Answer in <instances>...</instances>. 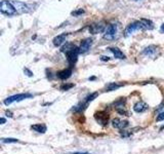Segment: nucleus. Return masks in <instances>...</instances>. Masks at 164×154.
<instances>
[{
    "mask_svg": "<svg viewBox=\"0 0 164 154\" xmlns=\"http://www.w3.org/2000/svg\"><path fill=\"white\" fill-rule=\"evenodd\" d=\"M143 54L149 56V58H156L159 54V48L156 45H150V46L146 47L143 51Z\"/></svg>",
    "mask_w": 164,
    "mask_h": 154,
    "instance_id": "nucleus-8",
    "label": "nucleus"
},
{
    "mask_svg": "<svg viewBox=\"0 0 164 154\" xmlns=\"http://www.w3.org/2000/svg\"><path fill=\"white\" fill-rule=\"evenodd\" d=\"M74 86V84L73 83H64V84H62L61 85V87H60V89L61 91H69L70 88H72Z\"/></svg>",
    "mask_w": 164,
    "mask_h": 154,
    "instance_id": "nucleus-20",
    "label": "nucleus"
},
{
    "mask_svg": "<svg viewBox=\"0 0 164 154\" xmlns=\"http://www.w3.org/2000/svg\"><path fill=\"white\" fill-rule=\"evenodd\" d=\"M66 33H64V34H61V35H58L56 37H54V40H52V42H54V46H61L62 44H64L65 42H66V37H67Z\"/></svg>",
    "mask_w": 164,
    "mask_h": 154,
    "instance_id": "nucleus-13",
    "label": "nucleus"
},
{
    "mask_svg": "<svg viewBox=\"0 0 164 154\" xmlns=\"http://www.w3.org/2000/svg\"><path fill=\"white\" fill-rule=\"evenodd\" d=\"M74 154H87V153H74Z\"/></svg>",
    "mask_w": 164,
    "mask_h": 154,
    "instance_id": "nucleus-29",
    "label": "nucleus"
},
{
    "mask_svg": "<svg viewBox=\"0 0 164 154\" xmlns=\"http://www.w3.org/2000/svg\"><path fill=\"white\" fill-rule=\"evenodd\" d=\"M0 10H1L3 15H15V13H17L15 6L12 5V3L10 1H7V0H2L1 1V3H0Z\"/></svg>",
    "mask_w": 164,
    "mask_h": 154,
    "instance_id": "nucleus-4",
    "label": "nucleus"
},
{
    "mask_svg": "<svg viewBox=\"0 0 164 154\" xmlns=\"http://www.w3.org/2000/svg\"><path fill=\"white\" fill-rule=\"evenodd\" d=\"M112 124L113 126L116 127V128L122 130V128H125L126 126H128V121H126V120H121L119 119V118H115V119H113Z\"/></svg>",
    "mask_w": 164,
    "mask_h": 154,
    "instance_id": "nucleus-12",
    "label": "nucleus"
},
{
    "mask_svg": "<svg viewBox=\"0 0 164 154\" xmlns=\"http://www.w3.org/2000/svg\"><path fill=\"white\" fill-rule=\"evenodd\" d=\"M98 93H90V95H88L87 97H86V98L82 101V102L79 103L77 106H75L72 110L75 111V112H80V111H83L84 109H85V108L88 106V104H89L91 101H93L94 99L96 98V97H98Z\"/></svg>",
    "mask_w": 164,
    "mask_h": 154,
    "instance_id": "nucleus-5",
    "label": "nucleus"
},
{
    "mask_svg": "<svg viewBox=\"0 0 164 154\" xmlns=\"http://www.w3.org/2000/svg\"><path fill=\"white\" fill-rule=\"evenodd\" d=\"M148 105L146 104L145 102H137V104H135V106H133V110L135 111V112L137 113H143L145 112L146 110H148Z\"/></svg>",
    "mask_w": 164,
    "mask_h": 154,
    "instance_id": "nucleus-14",
    "label": "nucleus"
},
{
    "mask_svg": "<svg viewBox=\"0 0 164 154\" xmlns=\"http://www.w3.org/2000/svg\"><path fill=\"white\" fill-rule=\"evenodd\" d=\"M94 118L98 123H100L102 125L108 124V120H109V114L105 111H100V112L96 113Z\"/></svg>",
    "mask_w": 164,
    "mask_h": 154,
    "instance_id": "nucleus-9",
    "label": "nucleus"
},
{
    "mask_svg": "<svg viewBox=\"0 0 164 154\" xmlns=\"http://www.w3.org/2000/svg\"><path fill=\"white\" fill-rule=\"evenodd\" d=\"M104 39L106 40H114L119 35V26L117 24H109L104 32Z\"/></svg>",
    "mask_w": 164,
    "mask_h": 154,
    "instance_id": "nucleus-2",
    "label": "nucleus"
},
{
    "mask_svg": "<svg viewBox=\"0 0 164 154\" xmlns=\"http://www.w3.org/2000/svg\"><path fill=\"white\" fill-rule=\"evenodd\" d=\"M91 45H92V39L91 38H86V39L82 40L79 46V52L80 54H86L89 49H90Z\"/></svg>",
    "mask_w": 164,
    "mask_h": 154,
    "instance_id": "nucleus-10",
    "label": "nucleus"
},
{
    "mask_svg": "<svg viewBox=\"0 0 164 154\" xmlns=\"http://www.w3.org/2000/svg\"><path fill=\"white\" fill-rule=\"evenodd\" d=\"M2 143H17L19 140L17 139H12V138H8V139H2L1 140Z\"/></svg>",
    "mask_w": 164,
    "mask_h": 154,
    "instance_id": "nucleus-21",
    "label": "nucleus"
},
{
    "mask_svg": "<svg viewBox=\"0 0 164 154\" xmlns=\"http://www.w3.org/2000/svg\"><path fill=\"white\" fill-rule=\"evenodd\" d=\"M121 86V84H117V83H110L107 85V91H115L117 88H119Z\"/></svg>",
    "mask_w": 164,
    "mask_h": 154,
    "instance_id": "nucleus-19",
    "label": "nucleus"
},
{
    "mask_svg": "<svg viewBox=\"0 0 164 154\" xmlns=\"http://www.w3.org/2000/svg\"><path fill=\"white\" fill-rule=\"evenodd\" d=\"M106 27L105 25H103V23H100V24H93L89 27V32L91 34H98L100 32H105Z\"/></svg>",
    "mask_w": 164,
    "mask_h": 154,
    "instance_id": "nucleus-11",
    "label": "nucleus"
},
{
    "mask_svg": "<svg viewBox=\"0 0 164 154\" xmlns=\"http://www.w3.org/2000/svg\"><path fill=\"white\" fill-rule=\"evenodd\" d=\"M82 13H84V10L82 9V8H79V9L72 11V15H74V17H79V15H82Z\"/></svg>",
    "mask_w": 164,
    "mask_h": 154,
    "instance_id": "nucleus-22",
    "label": "nucleus"
},
{
    "mask_svg": "<svg viewBox=\"0 0 164 154\" xmlns=\"http://www.w3.org/2000/svg\"><path fill=\"white\" fill-rule=\"evenodd\" d=\"M5 121H6V120H5V118H1V124H4Z\"/></svg>",
    "mask_w": 164,
    "mask_h": 154,
    "instance_id": "nucleus-28",
    "label": "nucleus"
},
{
    "mask_svg": "<svg viewBox=\"0 0 164 154\" xmlns=\"http://www.w3.org/2000/svg\"><path fill=\"white\" fill-rule=\"evenodd\" d=\"M12 3V5L15 6V10H17V13H27L30 11V5L27 3L24 2H20V1H15V0H12L10 1Z\"/></svg>",
    "mask_w": 164,
    "mask_h": 154,
    "instance_id": "nucleus-7",
    "label": "nucleus"
},
{
    "mask_svg": "<svg viewBox=\"0 0 164 154\" xmlns=\"http://www.w3.org/2000/svg\"><path fill=\"white\" fill-rule=\"evenodd\" d=\"M156 120H157V121H162V120H164V112L160 113V114L157 116Z\"/></svg>",
    "mask_w": 164,
    "mask_h": 154,
    "instance_id": "nucleus-23",
    "label": "nucleus"
},
{
    "mask_svg": "<svg viewBox=\"0 0 164 154\" xmlns=\"http://www.w3.org/2000/svg\"><path fill=\"white\" fill-rule=\"evenodd\" d=\"M160 31L162 32V33H164V24L161 25V28H160Z\"/></svg>",
    "mask_w": 164,
    "mask_h": 154,
    "instance_id": "nucleus-27",
    "label": "nucleus"
},
{
    "mask_svg": "<svg viewBox=\"0 0 164 154\" xmlns=\"http://www.w3.org/2000/svg\"><path fill=\"white\" fill-rule=\"evenodd\" d=\"M143 30H146L144 23L142 21H137V22H133L131 24H129L127 27L125 28L124 30V36L125 37H129L130 35H132L135 32L137 31H143Z\"/></svg>",
    "mask_w": 164,
    "mask_h": 154,
    "instance_id": "nucleus-3",
    "label": "nucleus"
},
{
    "mask_svg": "<svg viewBox=\"0 0 164 154\" xmlns=\"http://www.w3.org/2000/svg\"><path fill=\"white\" fill-rule=\"evenodd\" d=\"M6 116H8V117H12V113L10 112V111H6Z\"/></svg>",
    "mask_w": 164,
    "mask_h": 154,
    "instance_id": "nucleus-26",
    "label": "nucleus"
},
{
    "mask_svg": "<svg viewBox=\"0 0 164 154\" xmlns=\"http://www.w3.org/2000/svg\"><path fill=\"white\" fill-rule=\"evenodd\" d=\"M141 21L144 23L145 27H146V30H152L153 28H154V24H153L152 21L147 20V19H142Z\"/></svg>",
    "mask_w": 164,
    "mask_h": 154,
    "instance_id": "nucleus-18",
    "label": "nucleus"
},
{
    "mask_svg": "<svg viewBox=\"0 0 164 154\" xmlns=\"http://www.w3.org/2000/svg\"><path fill=\"white\" fill-rule=\"evenodd\" d=\"M71 75H72V69H65V70H62V71L58 72V74H56V76L60 79H62V80H66Z\"/></svg>",
    "mask_w": 164,
    "mask_h": 154,
    "instance_id": "nucleus-15",
    "label": "nucleus"
},
{
    "mask_svg": "<svg viewBox=\"0 0 164 154\" xmlns=\"http://www.w3.org/2000/svg\"><path fill=\"white\" fill-rule=\"evenodd\" d=\"M61 50L66 54L67 60H68V63L70 64V66H74L76 64L77 60H78V54H80L79 52V47L74 45L73 43H69L68 42L62 47Z\"/></svg>",
    "mask_w": 164,
    "mask_h": 154,
    "instance_id": "nucleus-1",
    "label": "nucleus"
},
{
    "mask_svg": "<svg viewBox=\"0 0 164 154\" xmlns=\"http://www.w3.org/2000/svg\"><path fill=\"white\" fill-rule=\"evenodd\" d=\"M109 49H110V51H112L113 54H114V56H115L116 59L124 60L125 58H126V56H125V54H123L122 51L118 48V47H110Z\"/></svg>",
    "mask_w": 164,
    "mask_h": 154,
    "instance_id": "nucleus-16",
    "label": "nucleus"
},
{
    "mask_svg": "<svg viewBox=\"0 0 164 154\" xmlns=\"http://www.w3.org/2000/svg\"><path fill=\"white\" fill-rule=\"evenodd\" d=\"M24 72H25V73H26V74H27V75L29 76V77H32V76H33V73H32V72H31V71H30L29 69L25 68V69H24Z\"/></svg>",
    "mask_w": 164,
    "mask_h": 154,
    "instance_id": "nucleus-24",
    "label": "nucleus"
},
{
    "mask_svg": "<svg viewBox=\"0 0 164 154\" xmlns=\"http://www.w3.org/2000/svg\"><path fill=\"white\" fill-rule=\"evenodd\" d=\"M31 128H32L33 130H35V132H42V134H44V132H46V125L42 124V123H38V124L32 125V126H31Z\"/></svg>",
    "mask_w": 164,
    "mask_h": 154,
    "instance_id": "nucleus-17",
    "label": "nucleus"
},
{
    "mask_svg": "<svg viewBox=\"0 0 164 154\" xmlns=\"http://www.w3.org/2000/svg\"><path fill=\"white\" fill-rule=\"evenodd\" d=\"M33 95L31 93H17V95H11V97H8L6 100H4V104L5 105H10L12 103L15 102H21V101L25 100V99H30L32 98Z\"/></svg>",
    "mask_w": 164,
    "mask_h": 154,
    "instance_id": "nucleus-6",
    "label": "nucleus"
},
{
    "mask_svg": "<svg viewBox=\"0 0 164 154\" xmlns=\"http://www.w3.org/2000/svg\"><path fill=\"white\" fill-rule=\"evenodd\" d=\"M100 60H102V61H109L110 58H109V56H100Z\"/></svg>",
    "mask_w": 164,
    "mask_h": 154,
    "instance_id": "nucleus-25",
    "label": "nucleus"
}]
</instances>
